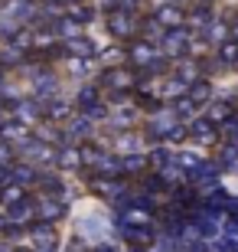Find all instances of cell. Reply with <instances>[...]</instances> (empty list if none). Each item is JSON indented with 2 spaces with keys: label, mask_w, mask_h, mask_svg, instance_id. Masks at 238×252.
Wrapping results in <instances>:
<instances>
[{
  "label": "cell",
  "mask_w": 238,
  "mask_h": 252,
  "mask_svg": "<svg viewBox=\"0 0 238 252\" xmlns=\"http://www.w3.org/2000/svg\"><path fill=\"white\" fill-rule=\"evenodd\" d=\"M160 20H163V23H176V20H180V13H176L173 7H166L163 13H160Z\"/></svg>",
  "instance_id": "obj_1"
}]
</instances>
